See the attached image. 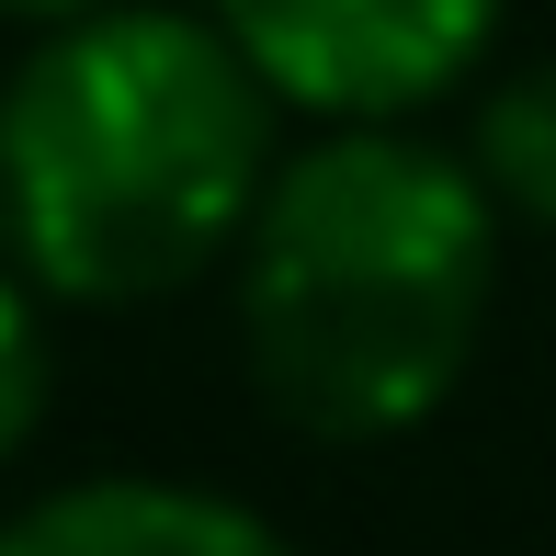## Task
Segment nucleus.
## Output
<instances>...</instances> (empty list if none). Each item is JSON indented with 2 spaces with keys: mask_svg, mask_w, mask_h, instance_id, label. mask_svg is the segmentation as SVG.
Instances as JSON below:
<instances>
[{
  "mask_svg": "<svg viewBox=\"0 0 556 556\" xmlns=\"http://www.w3.org/2000/svg\"><path fill=\"white\" fill-rule=\"evenodd\" d=\"M273 91L182 0H114L0 80V262L58 307H148L239 250Z\"/></svg>",
  "mask_w": 556,
  "mask_h": 556,
  "instance_id": "obj_1",
  "label": "nucleus"
},
{
  "mask_svg": "<svg viewBox=\"0 0 556 556\" xmlns=\"http://www.w3.org/2000/svg\"><path fill=\"white\" fill-rule=\"evenodd\" d=\"M114 12V0H0V23H35V35H58V23H91Z\"/></svg>",
  "mask_w": 556,
  "mask_h": 556,
  "instance_id": "obj_7",
  "label": "nucleus"
},
{
  "mask_svg": "<svg viewBox=\"0 0 556 556\" xmlns=\"http://www.w3.org/2000/svg\"><path fill=\"white\" fill-rule=\"evenodd\" d=\"M466 170L489 182L500 216H522V227H545V239H556V58L489 80L477 137H466Z\"/></svg>",
  "mask_w": 556,
  "mask_h": 556,
  "instance_id": "obj_5",
  "label": "nucleus"
},
{
  "mask_svg": "<svg viewBox=\"0 0 556 556\" xmlns=\"http://www.w3.org/2000/svg\"><path fill=\"white\" fill-rule=\"evenodd\" d=\"M0 556H295L250 500L205 489V477H68L0 511Z\"/></svg>",
  "mask_w": 556,
  "mask_h": 556,
  "instance_id": "obj_4",
  "label": "nucleus"
},
{
  "mask_svg": "<svg viewBox=\"0 0 556 556\" xmlns=\"http://www.w3.org/2000/svg\"><path fill=\"white\" fill-rule=\"evenodd\" d=\"M46 387H58V352H46V295L0 262V466L35 443L46 420Z\"/></svg>",
  "mask_w": 556,
  "mask_h": 556,
  "instance_id": "obj_6",
  "label": "nucleus"
},
{
  "mask_svg": "<svg viewBox=\"0 0 556 556\" xmlns=\"http://www.w3.org/2000/svg\"><path fill=\"white\" fill-rule=\"evenodd\" d=\"M273 114L318 125H409L443 103L500 35V0H193Z\"/></svg>",
  "mask_w": 556,
  "mask_h": 556,
  "instance_id": "obj_3",
  "label": "nucleus"
},
{
  "mask_svg": "<svg viewBox=\"0 0 556 556\" xmlns=\"http://www.w3.org/2000/svg\"><path fill=\"white\" fill-rule=\"evenodd\" d=\"M250 387L307 443H397L466 387L500 295V205L409 125H330L239 227Z\"/></svg>",
  "mask_w": 556,
  "mask_h": 556,
  "instance_id": "obj_2",
  "label": "nucleus"
}]
</instances>
